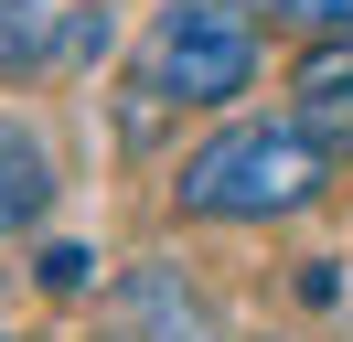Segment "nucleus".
<instances>
[{"instance_id": "1", "label": "nucleus", "mask_w": 353, "mask_h": 342, "mask_svg": "<svg viewBox=\"0 0 353 342\" xmlns=\"http://www.w3.org/2000/svg\"><path fill=\"white\" fill-rule=\"evenodd\" d=\"M332 182V150L310 139L300 118H246V128H214V139L182 161V214H203V225H279V214L321 203Z\"/></svg>"}, {"instance_id": "2", "label": "nucleus", "mask_w": 353, "mask_h": 342, "mask_svg": "<svg viewBox=\"0 0 353 342\" xmlns=\"http://www.w3.org/2000/svg\"><path fill=\"white\" fill-rule=\"evenodd\" d=\"M150 97H182V107H225L246 97V75H257V21L236 11V0H172V11L150 21Z\"/></svg>"}, {"instance_id": "8", "label": "nucleus", "mask_w": 353, "mask_h": 342, "mask_svg": "<svg viewBox=\"0 0 353 342\" xmlns=\"http://www.w3.org/2000/svg\"><path fill=\"white\" fill-rule=\"evenodd\" d=\"M0 342H32V332H0Z\"/></svg>"}, {"instance_id": "5", "label": "nucleus", "mask_w": 353, "mask_h": 342, "mask_svg": "<svg viewBox=\"0 0 353 342\" xmlns=\"http://www.w3.org/2000/svg\"><path fill=\"white\" fill-rule=\"evenodd\" d=\"M43 203H54V150L32 139L11 107H0V235H11V225H32Z\"/></svg>"}, {"instance_id": "3", "label": "nucleus", "mask_w": 353, "mask_h": 342, "mask_svg": "<svg viewBox=\"0 0 353 342\" xmlns=\"http://www.w3.org/2000/svg\"><path fill=\"white\" fill-rule=\"evenodd\" d=\"M108 54L97 0H0V75H75Z\"/></svg>"}, {"instance_id": "7", "label": "nucleus", "mask_w": 353, "mask_h": 342, "mask_svg": "<svg viewBox=\"0 0 353 342\" xmlns=\"http://www.w3.org/2000/svg\"><path fill=\"white\" fill-rule=\"evenodd\" d=\"M86 268H97L86 246H54V256H43V278H54V289H86Z\"/></svg>"}, {"instance_id": "6", "label": "nucleus", "mask_w": 353, "mask_h": 342, "mask_svg": "<svg viewBox=\"0 0 353 342\" xmlns=\"http://www.w3.org/2000/svg\"><path fill=\"white\" fill-rule=\"evenodd\" d=\"M268 21H300V32H353V0H246Z\"/></svg>"}, {"instance_id": "4", "label": "nucleus", "mask_w": 353, "mask_h": 342, "mask_svg": "<svg viewBox=\"0 0 353 342\" xmlns=\"http://www.w3.org/2000/svg\"><path fill=\"white\" fill-rule=\"evenodd\" d=\"M289 97H300V128H310L321 150H353V32L321 43V54L289 75Z\"/></svg>"}]
</instances>
